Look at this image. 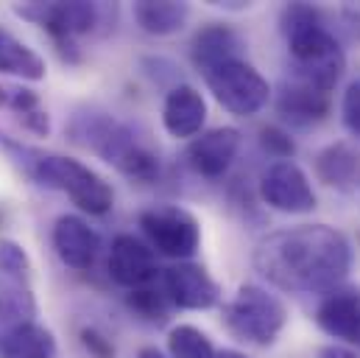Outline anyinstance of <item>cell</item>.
Wrapping results in <instances>:
<instances>
[{"mask_svg": "<svg viewBox=\"0 0 360 358\" xmlns=\"http://www.w3.org/2000/svg\"><path fill=\"white\" fill-rule=\"evenodd\" d=\"M255 268L288 294H324L352 268V244L327 224H299L269 233L255 247Z\"/></svg>", "mask_w": 360, "mask_h": 358, "instance_id": "cell-1", "label": "cell"}, {"mask_svg": "<svg viewBox=\"0 0 360 358\" xmlns=\"http://www.w3.org/2000/svg\"><path fill=\"white\" fill-rule=\"evenodd\" d=\"M0 149L20 168L22 177H28L39 187L65 193L79 210L90 216H103L112 210L115 204L112 185L101 174H95L90 166H84L82 160L31 149L20 140H11L8 135H0Z\"/></svg>", "mask_w": 360, "mask_h": 358, "instance_id": "cell-2", "label": "cell"}, {"mask_svg": "<svg viewBox=\"0 0 360 358\" xmlns=\"http://www.w3.org/2000/svg\"><path fill=\"white\" fill-rule=\"evenodd\" d=\"M68 137L109 163L131 182H151L160 174V157L137 137V132L101 109H79L68 121Z\"/></svg>", "mask_w": 360, "mask_h": 358, "instance_id": "cell-3", "label": "cell"}, {"mask_svg": "<svg viewBox=\"0 0 360 358\" xmlns=\"http://www.w3.org/2000/svg\"><path fill=\"white\" fill-rule=\"evenodd\" d=\"M14 14L34 23L37 28H42L59 59L68 62V65H79L82 62V48H79V39L95 34L106 14H109V6H101V3H84V0H76V3H22V6H14Z\"/></svg>", "mask_w": 360, "mask_h": 358, "instance_id": "cell-4", "label": "cell"}, {"mask_svg": "<svg viewBox=\"0 0 360 358\" xmlns=\"http://www.w3.org/2000/svg\"><path fill=\"white\" fill-rule=\"evenodd\" d=\"M288 322V308L285 302L271 294L263 285H240L238 294L229 300L224 308V325L226 331L246 345L269 347L279 339L282 328Z\"/></svg>", "mask_w": 360, "mask_h": 358, "instance_id": "cell-5", "label": "cell"}, {"mask_svg": "<svg viewBox=\"0 0 360 358\" xmlns=\"http://www.w3.org/2000/svg\"><path fill=\"white\" fill-rule=\"evenodd\" d=\"M285 39L293 62V76L310 82L324 92H333L347 70V54L341 42L333 37V31L324 23H316L293 34H285Z\"/></svg>", "mask_w": 360, "mask_h": 358, "instance_id": "cell-6", "label": "cell"}, {"mask_svg": "<svg viewBox=\"0 0 360 358\" xmlns=\"http://www.w3.org/2000/svg\"><path fill=\"white\" fill-rule=\"evenodd\" d=\"M37 311L28 252L11 238H0V328L37 322Z\"/></svg>", "mask_w": 360, "mask_h": 358, "instance_id": "cell-7", "label": "cell"}, {"mask_svg": "<svg viewBox=\"0 0 360 358\" xmlns=\"http://www.w3.org/2000/svg\"><path fill=\"white\" fill-rule=\"evenodd\" d=\"M204 79H207V87L212 92V98L226 112H232L238 118H252V115L263 112L266 104L271 101L269 82L246 59L224 62L215 70H210Z\"/></svg>", "mask_w": 360, "mask_h": 358, "instance_id": "cell-8", "label": "cell"}, {"mask_svg": "<svg viewBox=\"0 0 360 358\" xmlns=\"http://www.w3.org/2000/svg\"><path fill=\"white\" fill-rule=\"evenodd\" d=\"M148 247L157 255L174 258V261H187L198 252L201 244V227L190 210L179 204H154L146 207L137 218Z\"/></svg>", "mask_w": 360, "mask_h": 358, "instance_id": "cell-9", "label": "cell"}, {"mask_svg": "<svg viewBox=\"0 0 360 358\" xmlns=\"http://www.w3.org/2000/svg\"><path fill=\"white\" fill-rule=\"evenodd\" d=\"M260 199H263V204H269L271 210L290 213V216H302V213L316 210L313 185L293 160L274 163L263 171Z\"/></svg>", "mask_w": 360, "mask_h": 358, "instance_id": "cell-10", "label": "cell"}, {"mask_svg": "<svg viewBox=\"0 0 360 358\" xmlns=\"http://www.w3.org/2000/svg\"><path fill=\"white\" fill-rule=\"evenodd\" d=\"M162 291L168 294L171 305L181 311H210L221 302V285L210 277L207 268L190 261H179L165 268Z\"/></svg>", "mask_w": 360, "mask_h": 358, "instance_id": "cell-11", "label": "cell"}, {"mask_svg": "<svg viewBox=\"0 0 360 358\" xmlns=\"http://www.w3.org/2000/svg\"><path fill=\"white\" fill-rule=\"evenodd\" d=\"M240 132L235 126H215L195 135L184 152L187 166L204 179H221L240 152Z\"/></svg>", "mask_w": 360, "mask_h": 358, "instance_id": "cell-12", "label": "cell"}, {"mask_svg": "<svg viewBox=\"0 0 360 358\" xmlns=\"http://www.w3.org/2000/svg\"><path fill=\"white\" fill-rule=\"evenodd\" d=\"M106 271L117 285H123L129 291L146 288L160 274L157 252L146 241H140V238H134L129 233L115 235L112 249H109V261H106Z\"/></svg>", "mask_w": 360, "mask_h": 358, "instance_id": "cell-13", "label": "cell"}, {"mask_svg": "<svg viewBox=\"0 0 360 358\" xmlns=\"http://www.w3.org/2000/svg\"><path fill=\"white\" fill-rule=\"evenodd\" d=\"M316 322L319 328L341 339L347 345L360 347V288L358 285H335L321 294L319 308H316Z\"/></svg>", "mask_w": 360, "mask_h": 358, "instance_id": "cell-14", "label": "cell"}, {"mask_svg": "<svg viewBox=\"0 0 360 358\" xmlns=\"http://www.w3.org/2000/svg\"><path fill=\"white\" fill-rule=\"evenodd\" d=\"M53 249L59 255V261L65 266L76 268V271H87L95 266V258L101 252V238L82 216H59L53 221V233H51Z\"/></svg>", "mask_w": 360, "mask_h": 358, "instance_id": "cell-15", "label": "cell"}, {"mask_svg": "<svg viewBox=\"0 0 360 358\" xmlns=\"http://www.w3.org/2000/svg\"><path fill=\"white\" fill-rule=\"evenodd\" d=\"M330 106H333L330 92L313 87L310 82H302L296 76L285 79L276 92V112L282 115V121H288L293 126L321 123L330 115Z\"/></svg>", "mask_w": 360, "mask_h": 358, "instance_id": "cell-16", "label": "cell"}, {"mask_svg": "<svg viewBox=\"0 0 360 358\" xmlns=\"http://www.w3.org/2000/svg\"><path fill=\"white\" fill-rule=\"evenodd\" d=\"M207 123V101L193 85H176L168 90L162 104V126L171 137L187 140L201 135Z\"/></svg>", "mask_w": 360, "mask_h": 358, "instance_id": "cell-17", "label": "cell"}, {"mask_svg": "<svg viewBox=\"0 0 360 358\" xmlns=\"http://www.w3.org/2000/svg\"><path fill=\"white\" fill-rule=\"evenodd\" d=\"M240 51H243L240 34L224 23H210V25L198 28L190 42V59L198 68V73H204V76L224 62L240 59Z\"/></svg>", "mask_w": 360, "mask_h": 358, "instance_id": "cell-18", "label": "cell"}, {"mask_svg": "<svg viewBox=\"0 0 360 358\" xmlns=\"http://www.w3.org/2000/svg\"><path fill=\"white\" fill-rule=\"evenodd\" d=\"M316 177L335 190H358L360 187V152L349 143H330L316 154Z\"/></svg>", "mask_w": 360, "mask_h": 358, "instance_id": "cell-19", "label": "cell"}, {"mask_svg": "<svg viewBox=\"0 0 360 358\" xmlns=\"http://www.w3.org/2000/svg\"><path fill=\"white\" fill-rule=\"evenodd\" d=\"M56 339L39 322L0 328V358H53Z\"/></svg>", "mask_w": 360, "mask_h": 358, "instance_id": "cell-20", "label": "cell"}, {"mask_svg": "<svg viewBox=\"0 0 360 358\" xmlns=\"http://www.w3.org/2000/svg\"><path fill=\"white\" fill-rule=\"evenodd\" d=\"M134 20L137 25L151 37H171L179 34L190 20L187 3H171V0H140L134 3Z\"/></svg>", "mask_w": 360, "mask_h": 358, "instance_id": "cell-21", "label": "cell"}, {"mask_svg": "<svg viewBox=\"0 0 360 358\" xmlns=\"http://www.w3.org/2000/svg\"><path fill=\"white\" fill-rule=\"evenodd\" d=\"M0 76H14L22 82L45 79V59L6 28H0Z\"/></svg>", "mask_w": 360, "mask_h": 358, "instance_id": "cell-22", "label": "cell"}, {"mask_svg": "<svg viewBox=\"0 0 360 358\" xmlns=\"http://www.w3.org/2000/svg\"><path fill=\"white\" fill-rule=\"evenodd\" d=\"M171 358H215V347L210 336L195 325H176L168 333Z\"/></svg>", "mask_w": 360, "mask_h": 358, "instance_id": "cell-23", "label": "cell"}, {"mask_svg": "<svg viewBox=\"0 0 360 358\" xmlns=\"http://www.w3.org/2000/svg\"><path fill=\"white\" fill-rule=\"evenodd\" d=\"M126 305L146 322H165L168 311H171V300L165 291L146 285V288H134L126 294Z\"/></svg>", "mask_w": 360, "mask_h": 358, "instance_id": "cell-24", "label": "cell"}, {"mask_svg": "<svg viewBox=\"0 0 360 358\" xmlns=\"http://www.w3.org/2000/svg\"><path fill=\"white\" fill-rule=\"evenodd\" d=\"M0 109L14 112L17 121H20V118H25V115L42 109V101H39V92H37V90L0 82Z\"/></svg>", "mask_w": 360, "mask_h": 358, "instance_id": "cell-25", "label": "cell"}, {"mask_svg": "<svg viewBox=\"0 0 360 358\" xmlns=\"http://www.w3.org/2000/svg\"><path fill=\"white\" fill-rule=\"evenodd\" d=\"M316 23H324V14H321V8L310 6V3H288L282 8V14H279L282 34H293V31L316 25Z\"/></svg>", "mask_w": 360, "mask_h": 358, "instance_id": "cell-26", "label": "cell"}, {"mask_svg": "<svg viewBox=\"0 0 360 358\" xmlns=\"http://www.w3.org/2000/svg\"><path fill=\"white\" fill-rule=\"evenodd\" d=\"M260 146H263L266 154L276 157L279 163H282V160H293V154H296L293 137H290L282 126H274V123L260 129Z\"/></svg>", "mask_w": 360, "mask_h": 358, "instance_id": "cell-27", "label": "cell"}, {"mask_svg": "<svg viewBox=\"0 0 360 358\" xmlns=\"http://www.w3.org/2000/svg\"><path fill=\"white\" fill-rule=\"evenodd\" d=\"M341 118H344V126L360 140V79H355V82L347 87V92H344Z\"/></svg>", "mask_w": 360, "mask_h": 358, "instance_id": "cell-28", "label": "cell"}, {"mask_svg": "<svg viewBox=\"0 0 360 358\" xmlns=\"http://www.w3.org/2000/svg\"><path fill=\"white\" fill-rule=\"evenodd\" d=\"M79 339H82L84 350H87L92 358H115V356H117V350H115L112 339H109L106 333H101L98 328H92V325H90V328H82Z\"/></svg>", "mask_w": 360, "mask_h": 358, "instance_id": "cell-29", "label": "cell"}, {"mask_svg": "<svg viewBox=\"0 0 360 358\" xmlns=\"http://www.w3.org/2000/svg\"><path fill=\"white\" fill-rule=\"evenodd\" d=\"M319 358H360L355 350H349V347H341V345H327V347H321V353Z\"/></svg>", "mask_w": 360, "mask_h": 358, "instance_id": "cell-30", "label": "cell"}, {"mask_svg": "<svg viewBox=\"0 0 360 358\" xmlns=\"http://www.w3.org/2000/svg\"><path fill=\"white\" fill-rule=\"evenodd\" d=\"M137 358H168L162 350H157V347H143L140 353H137Z\"/></svg>", "mask_w": 360, "mask_h": 358, "instance_id": "cell-31", "label": "cell"}, {"mask_svg": "<svg viewBox=\"0 0 360 358\" xmlns=\"http://www.w3.org/2000/svg\"><path fill=\"white\" fill-rule=\"evenodd\" d=\"M215 358H249L240 350H215Z\"/></svg>", "mask_w": 360, "mask_h": 358, "instance_id": "cell-32", "label": "cell"}, {"mask_svg": "<svg viewBox=\"0 0 360 358\" xmlns=\"http://www.w3.org/2000/svg\"><path fill=\"white\" fill-rule=\"evenodd\" d=\"M347 14L352 17V23H355V31H358V34H360V6H358V8H349Z\"/></svg>", "mask_w": 360, "mask_h": 358, "instance_id": "cell-33", "label": "cell"}, {"mask_svg": "<svg viewBox=\"0 0 360 358\" xmlns=\"http://www.w3.org/2000/svg\"><path fill=\"white\" fill-rule=\"evenodd\" d=\"M0 224H3V210H0Z\"/></svg>", "mask_w": 360, "mask_h": 358, "instance_id": "cell-34", "label": "cell"}, {"mask_svg": "<svg viewBox=\"0 0 360 358\" xmlns=\"http://www.w3.org/2000/svg\"><path fill=\"white\" fill-rule=\"evenodd\" d=\"M358 244H360V233H358Z\"/></svg>", "mask_w": 360, "mask_h": 358, "instance_id": "cell-35", "label": "cell"}]
</instances>
